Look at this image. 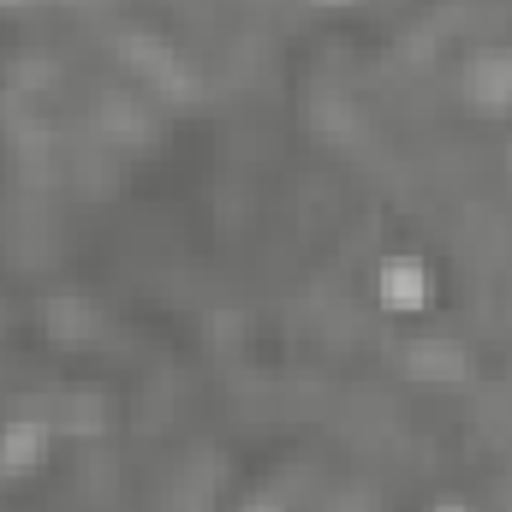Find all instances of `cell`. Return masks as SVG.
<instances>
[{"mask_svg":"<svg viewBox=\"0 0 512 512\" xmlns=\"http://www.w3.org/2000/svg\"><path fill=\"white\" fill-rule=\"evenodd\" d=\"M382 298L393 304V310H417V304L429 298L423 268H417V262H387L382 268Z\"/></svg>","mask_w":512,"mask_h":512,"instance_id":"cell-1","label":"cell"},{"mask_svg":"<svg viewBox=\"0 0 512 512\" xmlns=\"http://www.w3.org/2000/svg\"><path fill=\"white\" fill-rule=\"evenodd\" d=\"M42 429L36 423H6L0 429V471H30L36 459H42Z\"/></svg>","mask_w":512,"mask_h":512,"instance_id":"cell-2","label":"cell"},{"mask_svg":"<svg viewBox=\"0 0 512 512\" xmlns=\"http://www.w3.org/2000/svg\"><path fill=\"white\" fill-rule=\"evenodd\" d=\"M471 96L477 102H512V54H495V60H477L471 66Z\"/></svg>","mask_w":512,"mask_h":512,"instance_id":"cell-3","label":"cell"},{"mask_svg":"<svg viewBox=\"0 0 512 512\" xmlns=\"http://www.w3.org/2000/svg\"><path fill=\"white\" fill-rule=\"evenodd\" d=\"M411 370H417V376H453V370H459V346H441V340L411 346Z\"/></svg>","mask_w":512,"mask_h":512,"instance_id":"cell-4","label":"cell"},{"mask_svg":"<svg viewBox=\"0 0 512 512\" xmlns=\"http://www.w3.org/2000/svg\"><path fill=\"white\" fill-rule=\"evenodd\" d=\"M245 512H280V507H268V501H262V507H245Z\"/></svg>","mask_w":512,"mask_h":512,"instance_id":"cell-5","label":"cell"}]
</instances>
